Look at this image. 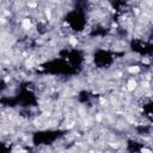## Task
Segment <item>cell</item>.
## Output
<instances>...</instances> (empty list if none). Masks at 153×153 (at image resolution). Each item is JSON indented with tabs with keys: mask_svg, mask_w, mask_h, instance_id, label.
Listing matches in <instances>:
<instances>
[{
	"mask_svg": "<svg viewBox=\"0 0 153 153\" xmlns=\"http://www.w3.org/2000/svg\"><path fill=\"white\" fill-rule=\"evenodd\" d=\"M43 68L47 73L55 74V75H69L74 74L78 71L63 57L60 59H54L51 61H48L43 65Z\"/></svg>",
	"mask_w": 153,
	"mask_h": 153,
	"instance_id": "obj_1",
	"label": "cell"
},
{
	"mask_svg": "<svg viewBox=\"0 0 153 153\" xmlns=\"http://www.w3.org/2000/svg\"><path fill=\"white\" fill-rule=\"evenodd\" d=\"M66 131L62 130H54V129H45V130H38L35 131L32 135V142L35 146H42V145H51L57 139L65 135Z\"/></svg>",
	"mask_w": 153,
	"mask_h": 153,
	"instance_id": "obj_2",
	"label": "cell"
},
{
	"mask_svg": "<svg viewBox=\"0 0 153 153\" xmlns=\"http://www.w3.org/2000/svg\"><path fill=\"white\" fill-rule=\"evenodd\" d=\"M65 20L73 31H82L87 23L86 13L81 8H74V10H71L69 12H67Z\"/></svg>",
	"mask_w": 153,
	"mask_h": 153,
	"instance_id": "obj_3",
	"label": "cell"
},
{
	"mask_svg": "<svg viewBox=\"0 0 153 153\" xmlns=\"http://www.w3.org/2000/svg\"><path fill=\"white\" fill-rule=\"evenodd\" d=\"M114 60V54L105 49H97L93 54V62L98 68H108Z\"/></svg>",
	"mask_w": 153,
	"mask_h": 153,
	"instance_id": "obj_4",
	"label": "cell"
},
{
	"mask_svg": "<svg viewBox=\"0 0 153 153\" xmlns=\"http://www.w3.org/2000/svg\"><path fill=\"white\" fill-rule=\"evenodd\" d=\"M35 103H36V97H35V94H33L31 91H29V90H22V92H20L16 98L10 99V102H8L10 105H12V104H14V105L22 104V105H24V106L31 105V104H35Z\"/></svg>",
	"mask_w": 153,
	"mask_h": 153,
	"instance_id": "obj_5",
	"label": "cell"
},
{
	"mask_svg": "<svg viewBox=\"0 0 153 153\" xmlns=\"http://www.w3.org/2000/svg\"><path fill=\"white\" fill-rule=\"evenodd\" d=\"M131 49L141 55H149L152 53V45L149 43L142 42V41H133Z\"/></svg>",
	"mask_w": 153,
	"mask_h": 153,
	"instance_id": "obj_6",
	"label": "cell"
},
{
	"mask_svg": "<svg viewBox=\"0 0 153 153\" xmlns=\"http://www.w3.org/2000/svg\"><path fill=\"white\" fill-rule=\"evenodd\" d=\"M10 152H11V148L5 142L0 141V153H10Z\"/></svg>",
	"mask_w": 153,
	"mask_h": 153,
	"instance_id": "obj_7",
	"label": "cell"
}]
</instances>
